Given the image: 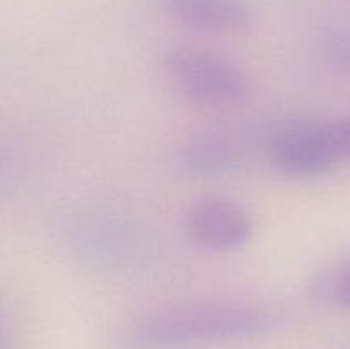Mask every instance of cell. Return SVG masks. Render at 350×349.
Segmentation results:
<instances>
[{
    "label": "cell",
    "instance_id": "cell-8",
    "mask_svg": "<svg viewBox=\"0 0 350 349\" xmlns=\"http://www.w3.org/2000/svg\"><path fill=\"white\" fill-rule=\"evenodd\" d=\"M310 296L321 307L350 310V257L318 270L310 281Z\"/></svg>",
    "mask_w": 350,
    "mask_h": 349
},
{
    "label": "cell",
    "instance_id": "cell-9",
    "mask_svg": "<svg viewBox=\"0 0 350 349\" xmlns=\"http://www.w3.org/2000/svg\"><path fill=\"white\" fill-rule=\"evenodd\" d=\"M318 51L334 70L350 77V31H323L318 36Z\"/></svg>",
    "mask_w": 350,
    "mask_h": 349
},
{
    "label": "cell",
    "instance_id": "cell-1",
    "mask_svg": "<svg viewBox=\"0 0 350 349\" xmlns=\"http://www.w3.org/2000/svg\"><path fill=\"white\" fill-rule=\"evenodd\" d=\"M280 320L275 310L250 301L173 305L132 322L122 335V349H190L248 341L275 331Z\"/></svg>",
    "mask_w": 350,
    "mask_h": 349
},
{
    "label": "cell",
    "instance_id": "cell-3",
    "mask_svg": "<svg viewBox=\"0 0 350 349\" xmlns=\"http://www.w3.org/2000/svg\"><path fill=\"white\" fill-rule=\"evenodd\" d=\"M269 154L272 166L291 178L323 177L347 159L337 123L291 127L277 133Z\"/></svg>",
    "mask_w": 350,
    "mask_h": 349
},
{
    "label": "cell",
    "instance_id": "cell-10",
    "mask_svg": "<svg viewBox=\"0 0 350 349\" xmlns=\"http://www.w3.org/2000/svg\"><path fill=\"white\" fill-rule=\"evenodd\" d=\"M338 137H340L342 149H344L345 157H350V118L344 120V122L337 123Z\"/></svg>",
    "mask_w": 350,
    "mask_h": 349
},
{
    "label": "cell",
    "instance_id": "cell-6",
    "mask_svg": "<svg viewBox=\"0 0 350 349\" xmlns=\"http://www.w3.org/2000/svg\"><path fill=\"white\" fill-rule=\"evenodd\" d=\"M241 159L239 147L222 133H198L185 140L178 151V163L197 177H217L234 170Z\"/></svg>",
    "mask_w": 350,
    "mask_h": 349
},
{
    "label": "cell",
    "instance_id": "cell-7",
    "mask_svg": "<svg viewBox=\"0 0 350 349\" xmlns=\"http://www.w3.org/2000/svg\"><path fill=\"white\" fill-rule=\"evenodd\" d=\"M75 245L91 259L113 262L130 255L132 236L129 228L118 221H89L77 229Z\"/></svg>",
    "mask_w": 350,
    "mask_h": 349
},
{
    "label": "cell",
    "instance_id": "cell-4",
    "mask_svg": "<svg viewBox=\"0 0 350 349\" xmlns=\"http://www.w3.org/2000/svg\"><path fill=\"white\" fill-rule=\"evenodd\" d=\"M185 231L198 248L211 253H231L252 242L255 222L245 205L232 198L207 197L188 209Z\"/></svg>",
    "mask_w": 350,
    "mask_h": 349
},
{
    "label": "cell",
    "instance_id": "cell-5",
    "mask_svg": "<svg viewBox=\"0 0 350 349\" xmlns=\"http://www.w3.org/2000/svg\"><path fill=\"white\" fill-rule=\"evenodd\" d=\"M161 3L187 26L208 33H236L255 19L246 0H161Z\"/></svg>",
    "mask_w": 350,
    "mask_h": 349
},
{
    "label": "cell",
    "instance_id": "cell-2",
    "mask_svg": "<svg viewBox=\"0 0 350 349\" xmlns=\"http://www.w3.org/2000/svg\"><path fill=\"white\" fill-rule=\"evenodd\" d=\"M164 74L183 96L198 105L224 108L248 92V79L231 58L197 47H174L163 60Z\"/></svg>",
    "mask_w": 350,
    "mask_h": 349
}]
</instances>
